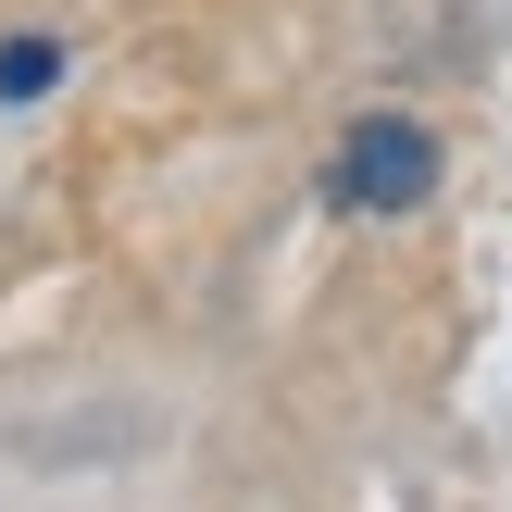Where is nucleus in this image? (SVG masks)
<instances>
[{"mask_svg": "<svg viewBox=\"0 0 512 512\" xmlns=\"http://www.w3.org/2000/svg\"><path fill=\"white\" fill-rule=\"evenodd\" d=\"M425 188H438V138H425L413 113H363L338 138V200L350 213H413Z\"/></svg>", "mask_w": 512, "mask_h": 512, "instance_id": "f257e3e1", "label": "nucleus"}, {"mask_svg": "<svg viewBox=\"0 0 512 512\" xmlns=\"http://www.w3.org/2000/svg\"><path fill=\"white\" fill-rule=\"evenodd\" d=\"M50 75H63L50 38H13V50H0V100H50Z\"/></svg>", "mask_w": 512, "mask_h": 512, "instance_id": "f03ea898", "label": "nucleus"}]
</instances>
